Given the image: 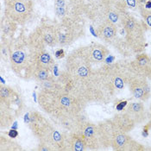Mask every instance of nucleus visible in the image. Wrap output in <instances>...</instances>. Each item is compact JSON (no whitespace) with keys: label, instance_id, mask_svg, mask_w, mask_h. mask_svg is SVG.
<instances>
[{"label":"nucleus","instance_id":"f257e3e1","mask_svg":"<svg viewBox=\"0 0 151 151\" xmlns=\"http://www.w3.org/2000/svg\"><path fill=\"white\" fill-rule=\"evenodd\" d=\"M27 39L26 42H17L10 44V64L15 74L23 80L33 79L37 67V53L44 47L43 42L36 35Z\"/></svg>","mask_w":151,"mask_h":151},{"label":"nucleus","instance_id":"f03ea898","mask_svg":"<svg viewBox=\"0 0 151 151\" xmlns=\"http://www.w3.org/2000/svg\"><path fill=\"white\" fill-rule=\"evenodd\" d=\"M120 22L125 33L124 42L125 48L136 55L143 52L147 30L144 23L128 12H125L122 16Z\"/></svg>","mask_w":151,"mask_h":151},{"label":"nucleus","instance_id":"7ed1b4c3","mask_svg":"<svg viewBox=\"0 0 151 151\" xmlns=\"http://www.w3.org/2000/svg\"><path fill=\"white\" fill-rule=\"evenodd\" d=\"M4 15L15 23H25L32 16L34 5L32 0H4Z\"/></svg>","mask_w":151,"mask_h":151},{"label":"nucleus","instance_id":"20e7f679","mask_svg":"<svg viewBox=\"0 0 151 151\" xmlns=\"http://www.w3.org/2000/svg\"><path fill=\"white\" fill-rule=\"evenodd\" d=\"M75 131L81 135L83 139L86 142L87 150H102L99 129L98 124L90 121L81 119Z\"/></svg>","mask_w":151,"mask_h":151},{"label":"nucleus","instance_id":"39448f33","mask_svg":"<svg viewBox=\"0 0 151 151\" xmlns=\"http://www.w3.org/2000/svg\"><path fill=\"white\" fill-rule=\"evenodd\" d=\"M111 148L116 151H143L146 148L134 140L128 133L124 132L115 126Z\"/></svg>","mask_w":151,"mask_h":151},{"label":"nucleus","instance_id":"423d86ee","mask_svg":"<svg viewBox=\"0 0 151 151\" xmlns=\"http://www.w3.org/2000/svg\"><path fill=\"white\" fill-rule=\"evenodd\" d=\"M128 86L133 97L137 99H139L140 101L145 102L150 98L151 88L146 76L131 73Z\"/></svg>","mask_w":151,"mask_h":151},{"label":"nucleus","instance_id":"0eeeda50","mask_svg":"<svg viewBox=\"0 0 151 151\" xmlns=\"http://www.w3.org/2000/svg\"><path fill=\"white\" fill-rule=\"evenodd\" d=\"M76 29L75 25L68 20H64L63 23L55 26L57 45L63 47L71 44L76 38Z\"/></svg>","mask_w":151,"mask_h":151},{"label":"nucleus","instance_id":"6e6552de","mask_svg":"<svg viewBox=\"0 0 151 151\" xmlns=\"http://www.w3.org/2000/svg\"><path fill=\"white\" fill-rule=\"evenodd\" d=\"M96 32L98 37L105 43L116 46L118 42V28L116 23L102 21L98 26Z\"/></svg>","mask_w":151,"mask_h":151},{"label":"nucleus","instance_id":"1a4fd4ad","mask_svg":"<svg viewBox=\"0 0 151 151\" xmlns=\"http://www.w3.org/2000/svg\"><path fill=\"white\" fill-rule=\"evenodd\" d=\"M129 68L132 73L144 75L151 79L150 56L143 52L137 54L135 59L129 61Z\"/></svg>","mask_w":151,"mask_h":151},{"label":"nucleus","instance_id":"9d476101","mask_svg":"<svg viewBox=\"0 0 151 151\" xmlns=\"http://www.w3.org/2000/svg\"><path fill=\"white\" fill-rule=\"evenodd\" d=\"M86 47L88 55L93 63L96 65H103L110 54L109 49L100 43H92Z\"/></svg>","mask_w":151,"mask_h":151},{"label":"nucleus","instance_id":"9b49d317","mask_svg":"<svg viewBox=\"0 0 151 151\" xmlns=\"http://www.w3.org/2000/svg\"><path fill=\"white\" fill-rule=\"evenodd\" d=\"M125 111L135 121L137 125L143 124L148 119V113L142 102H133L129 104Z\"/></svg>","mask_w":151,"mask_h":151},{"label":"nucleus","instance_id":"f8f14e48","mask_svg":"<svg viewBox=\"0 0 151 151\" xmlns=\"http://www.w3.org/2000/svg\"><path fill=\"white\" fill-rule=\"evenodd\" d=\"M111 121L118 129L126 133L130 132L137 126L135 121L129 116L128 113L125 111L124 112L116 113L111 118Z\"/></svg>","mask_w":151,"mask_h":151},{"label":"nucleus","instance_id":"ddd939ff","mask_svg":"<svg viewBox=\"0 0 151 151\" xmlns=\"http://www.w3.org/2000/svg\"><path fill=\"white\" fill-rule=\"evenodd\" d=\"M36 34L43 42V43L47 46L54 47L57 45L55 26L47 25V24L40 26L36 31Z\"/></svg>","mask_w":151,"mask_h":151},{"label":"nucleus","instance_id":"4468645a","mask_svg":"<svg viewBox=\"0 0 151 151\" xmlns=\"http://www.w3.org/2000/svg\"><path fill=\"white\" fill-rule=\"evenodd\" d=\"M66 145H67V150H87V147L85 140L83 139L81 135L76 131H72L69 132L68 135H66Z\"/></svg>","mask_w":151,"mask_h":151},{"label":"nucleus","instance_id":"2eb2a0df","mask_svg":"<svg viewBox=\"0 0 151 151\" xmlns=\"http://www.w3.org/2000/svg\"><path fill=\"white\" fill-rule=\"evenodd\" d=\"M14 121L12 111L7 106L0 105V126L1 129L8 128Z\"/></svg>","mask_w":151,"mask_h":151},{"label":"nucleus","instance_id":"dca6fc26","mask_svg":"<svg viewBox=\"0 0 151 151\" xmlns=\"http://www.w3.org/2000/svg\"><path fill=\"white\" fill-rule=\"evenodd\" d=\"M15 90L9 86L1 85L0 86V105L9 107Z\"/></svg>","mask_w":151,"mask_h":151},{"label":"nucleus","instance_id":"f3484780","mask_svg":"<svg viewBox=\"0 0 151 151\" xmlns=\"http://www.w3.org/2000/svg\"><path fill=\"white\" fill-rule=\"evenodd\" d=\"M51 71L52 70L46 68L36 67V68L35 70V73H34L33 80H35V81L38 82L39 84L42 83V82L45 81L47 80H48L50 77H52Z\"/></svg>","mask_w":151,"mask_h":151},{"label":"nucleus","instance_id":"a211bd4d","mask_svg":"<svg viewBox=\"0 0 151 151\" xmlns=\"http://www.w3.org/2000/svg\"><path fill=\"white\" fill-rule=\"evenodd\" d=\"M11 138V137H10ZM8 137H4L3 136L1 137L0 139V147H4L5 146V148L2 151H9V150H21V148L17 147L18 144H17L16 142H14L12 140H11Z\"/></svg>","mask_w":151,"mask_h":151},{"label":"nucleus","instance_id":"6ab92c4d","mask_svg":"<svg viewBox=\"0 0 151 151\" xmlns=\"http://www.w3.org/2000/svg\"><path fill=\"white\" fill-rule=\"evenodd\" d=\"M137 9L139 11L140 15L142 16V19L144 20L146 26L151 29V10L145 8L143 5H139Z\"/></svg>","mask_w":151,"mask_h":151},{"label":"nucleus","instance_id":"aec40b11","mask_svg":"<svg viewBox=\"0 0 151 151\" xmlns=\"http://www.w3.org/2000/svg\"><path fill=\"white\" fill-rule=\"evenodd\" d=\"M37 150H41V151L53 150H52V148H51L49 145H47V143L43 142H39V145H38V149H37Z\"/></svg>","mask_w":151,"mask_h":151},{"label":"nucleus","instance_id":"412c9836","mask_svg":"<svg viewBox=\"0 0 151 151\" xmlns=\"http://www.w3.org/2000/svg\"><path fill=\"white\" fill-rule=\"evenodd\" d=\"M112 1L115 2V3L119 4H121V5H123V6H124L125 8L128 9V7H127V5H126V3H125V0H112Z\"/></svg>","mask_w":151,"mask_h":151},{"label":"nucleus","instance_id":"4be33fe9","mask_svg":"<svg viewBox=\"0 0 151 151\" xmlns=\"http://www.w3.org/2000/svg\"><path fill=\"white\" fill-rule=\"evenodd\" d=\"M17 137V132L16 131V130H11L10 132H9V137H11V138H15V137Z\"/></svg>","mask_w":151,"mask_h":151},{"label":"nucleus","instance_id":"5701e85b","mask_svg":"<svg viewBox=\"0 0 151 151\" xmlns=\"http://www.w3.org/2000/svg\"><path fill=\"white\" fill-rule=\"evenodd\" d=\"M137 3L139 5H144V4L146 3V0H137Z\"/></svg>","mask_w":151,"mask_h":151},{"label":"nucleus","instance_id":"b1692460","mask_svg":"<svg viewBox=\"0 0 151 151\" xmlns=\"http://www.w3.org/2000/svg\"><path fill=\"white\" fill-rule=\"evenodd\" d=\"M150 114H151V105L150 106Z\"/></svg>","mask_w":151,"mask_h":151},{"label":"nucleus","instance_id":"393cba45","mask_svg":"<svg viewBox=\"0 0 151 151\" xmlns=\"http://www.w3.org/2000/svg\"><path fill=\"white\" fill-rule=\"evenodd\" d=\"M150 61H151V56H150Z\"/></svg>","mask_w":151,"mask_h":151}]
</instances>
